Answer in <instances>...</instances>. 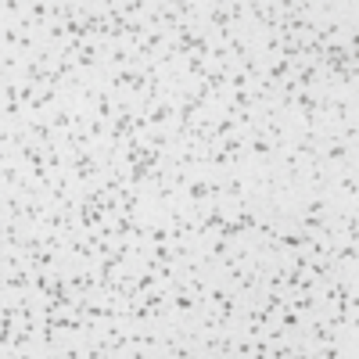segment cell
<instances>
[{"label": "cell", "mask_w": 359, "mask_h": 359, "mask_svg": "<svg viewBox=\"0 0 359 359\" xmlns=\"http://www.w3.org/2000/svg\"><path fill=\"white\" fill-rule=\"evenodd\" d=\"M273 320H277L287 334H302V327H306V316H302L299 309H291V306H284L277 316H273Z\"/></svg>", "instance_id": "1"}, {"label": "cell", "mask_w": 359, "mask_h": 359, "mask_svg": "<svg viewBox=\"0 0 359 359\" xmlns=\"http://www.w3.org/2000/svg\"><path fill=\"white\" fill-rule=\"evenodd\" d=\"M262 76H266V79H273V83L281 87L284 79H291V76H294V65H291L287 58H273V61H266V72H262Z\"/></svg>", "instance_id": "2"}]
</instances>
